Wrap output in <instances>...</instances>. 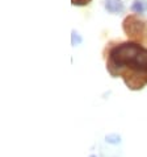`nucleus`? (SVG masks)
Segmentation results:
<instances>
[{
  "instance_id": "1",
  "label": "nucleus",
  "mask_w": 147,
  "mask_h": 157,
  "mask_svg": "<svg viewBox=\"0 0 147 157\" xmlns=\"http://www.w3.org/2000/svg\"><path fill=\"white\" fill-rule=\"evenodd\" d=\"M106 69L113 77H121L124 69L147 78V49L135 41H126L109 50Z\"/></svg>"
},
{
  "instance_id": "2",
  "label": "nucleus",
  "mask_w": 147,
  "mask_h": 157,
  "mask_svg": "<svg viewBox=\"0 0 147 157\" xmlns=\"http://www.w3.org/2000/svg\"><path fill=\"white\" fill-rule=\"evenodd\" d=\"M122 30L130 38L142 37L146 30V24L145 21L138 19L135 15H129L122 21Z\"/></svg>"
},
{
  "instance_id": "3",
  "label": "nucleus",
  "mask_w": 147,
  "mask_h": 157,
  "mask_svg": "<svg viewBox=\"0 0 147 157\" xmlns=\"http://www.w3.org/2000/svg\"><path fill=\"white\" fill-rule=\"evenodd\" d=\"M121 77L130 90H142L147 83V78L141 75V74L133 73V71H122L121 73Z\"/></svg>"
},
{
  "instance_id": "4",
  "label": "nucleus",
  "mask_w": 147,
  "mask_h": 157,
  "mask_svg": "<svg viewBox=\"0 0 147 157\" xmlns=\"http://www.w3.org/2000/svg\"><path fill=\"white\" fill-rule=\"evenodd\" d=\"M105 10L109 13H121L125 10L122 0H105Z\"/></svg>"
},
{
  "instance_id": "5",
  "label": "nucleus",
  "mask_w": 147,
  "mask_h": 157,
  "mask_svg": "<svg viewBox=\"0 0 147 157\" xmlns=\"http://www.w3.org/2000/svg\"><path fill=\"white\" fill-rule=\"evenodd\" d=\"M130 10L134 12V13L141 15V13H143V12L147 11V4L145 2H142V0H134Z\"/></svg>"
},
{
  "instance_id": "6",
  "label": "nucleus",
  "mask_w": 147,
  "mask_h": 157,
  "mask_svg": "<svg viewBox=\"0 0 147 157\" xmlns=\"http://www.w3.org/2000/svg\"><path fill=\"white\" fill-rule=\"evenodd\" d=\"M105 141L108 144H113V145H117V144L121 143V136L117 133H109L105 136Z\"/></svg>"
},
{
  "instance_id": "7",
  "label": "nucleus",
  "mask_w": 147,
  "mask_h": 157,
  "mask_svg": "<svg viewBox=\"0 0 147 157\" xmlns=\"http://www.w3.org/2000/svg\"><path fill=\"white\" fill-rule=\"evenodd\" d=\"M81 42H83V38H81V36L76 32V30H72V32H71V44H72V46L80 45Z\"/></svg>"
},
{
  "instance_id": "8",
  "label": "nucleus",
  "mask_w": 147,
  "mask_h": 157,
  "mask_svg": "<svg viewBox=\"0 0 147 157\" xmlns=\"http://www.w3.org/2000/svg\"><path fill=\"white\" fill-rule=\"evenodd\" d=\"M92 0H71V4L72 6H77V7H83V6H87L89 4Z\"/></svg>"
},
{
  "instance_id": "9",
  "label": "nucleus",
  "mask_w": 147,
  "mask_h": 157,
  "mask_svg": "<svg viewBox=\"0 0 147 157\" xmlns=\"http://www.w3.org/2000/svg\"><path fill=\"white\" fill-rule=\"evenodd\" d=\"M89 157H96V156H95V155H92V156H89Z\"/></svg>"
}]
</instances>
